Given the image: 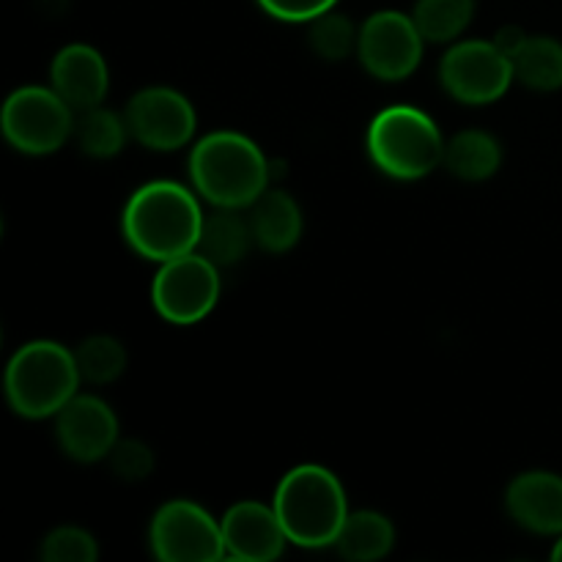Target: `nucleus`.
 <instances>
[{
	"label": "nucleus",
	"instance_id": "obj_1",
	"mask_svg": "<svg viewBox=\"0 0 562 562\" xmlns=\"http://www.w3.org/2000/svg\"><path fill=\"white\" fill-rule=\"evenodd\" d=\"M203 217L195 190L159 179L132 192L121 214V234L137 256L165 263L198 250Z\"/></svg>",
	"mask_w": 562,
	"mask_h": 562
},
{
	"label": "nucleus",
	"instance_id": "obj_2",
	"mask_svg": "<svg viewBox=\"0 0 562 562\" xmlns=\"http://www.w3.org/2000/svg\"><path fill=\"white\" fill-rule=\"evenodd\" d=\"M269 179L267 154L241 132H212L192 146V190L214 209H250L269 190Z\"/></svg>",
	"mask_w": 562,
	"mask_h": 562
},
{
	"label": "nucleus",
	"instance_id": "obj_3",
	"mask_svg": "<svg viewBox=\"0 0 562 562\" xmlns=\"http://www.w3.org/2000/svg\"><path fill=\"white\" fill-rule=\"evenodd\" d=\"M272 505L289 543L302 549L335 547L349 519L344 483L322 464H300L285 472Z\"/></svg>",
	"mask_w": 562,
	"mask_h": 562
},
{
	"label": "nucleus",
	"instance_id": "obj_4",
	"mask_svg": "<svg viewBox=\"0 0 562 562\" xmlns=\"http://www.w3.org/2000/svg\"><path fill=\"white\" fill-rule=\"evenodd\" d=\"M82 376L75 351L58 340H31L5 366L3 390L11 409L25 420L55 417L77 395Z\"/></svg>",
	"mask_w": 562,
	"mask_h": 562
},
{
	"label": "nucleus",
	"instance_id": "obj_5",
	"mask_svg": "<svg viewBox=\"0 0 562 562\" xmlns=\"http://www.w3.org/2000/svg\"><path fill=\"white\" fill-rule=\"evenodd\" d=\"M445 146L448 140L437 121L412 104H393L373 115L366 137L371 162L398 181L431 176L445 162Z\"/></svg>",
	"mask_w": 562,
	"mask_h": 562
},
{
	"label": "nucleus",
	"instance_id": "obj_6",
	"mask_svg": "<svg viewBox=\"0 0 562 562\" xmlns=\"http://www.w3.org/2000/svg\"><path fill=\"white\" fill-rule=\"evenodd\" d=\"M75 119L77 110L53 86H22L3 102L0 130L11 148L44 157L71 140Z\"/></svg>",
	"mask_w": 562,
	"mask_h": 562
},
{
	"label": "nucleus",
	"instance_id": "obj_7",
	"mask_svg": "<svg viewBox=\"0 0 562 562\" xmlns=\"http://www.w3.org/2000/svg\"><path fill=\"white\" fill-rule=\"evenodd\" d=\"M220 291H223L220 267L195 250L159 263V272L151 283V302L154 311L168 324L190 327L203 322L217 307Z\"/></svg>",
	"mask_w": 562,
	"mask_h": 562
},
{
	"label": "nucleus",
	"instance_id": "obj_8",
	"mask_svg": "<svg viewBox=\"0 0 562 562\" xmlns=\"http://www.w3.org/2000/svg\"><path fill=\"white\" fill-rule=\"evenodd\" d=\"M154 558L162 562H217L228 558L223 525L192 499H170L148 527Z\"/></svg>",
	"mask_w": 562,
	"mask_h": 562
},
{
	"label": "nucleus",
	"instance_id": "obj_9",
	"mask_svg": "<svg viewBox=\"0 0 562 562\" xmlns=\"http://www.w3.org/2000/svg\"><path fill=\"white\" fill-rule=\"evenodd\" d=\"M514 80V60L497 44L483 38L456 42L439 64V82L448 97L472 108L503 99Z\"/></svg>",
	"mask_w": 562,
	"mask_h": 562
},
{
	"label": "nucleus",
	"instance_id": "obj_10",
	"mask_svg": "<svg viewBox=\"0 0 562 562\" xmlns=\"http://www.w3.org/2000/svg\"><path fill=\"white\" fill-rule=\"evenodd\" d=\"M423 47H426V38L412 14L384 9L360 25L357 58L362 69L376 80L401 82L420 66Z\"/></svg>",
	"mask_w": 562,
	"mask_h": 562
},
{
	"label": "nucleus",
	"instance_id": "obj_11",
	"mask_svg": "<svg viewBox=\"0 0 562 562\" xmlns=\"http://www.w3.org/2000/svg\"><path fill=\"white\" fill-rule=\"evenodd\" d=\"M132 140L148 151H176L195 137L198 113L190 99L168 86H148L124 110Z\"/></svg>",
	"mask_w": 562,
	"mask_h": 562
},
{
	"label": "nucleus",
	"instance_id": "obj_12",
	"mask_svg": "<svg viewBox=\"0 0 562 562\" xmlns=\"http://www.w3.org/2000/svg\"><path fill=\"white\" fill-rule=\"evenodd\" d=\"M119 417L113 406L99 395L77 393L64 409L55 415V439L71 461L97 464L104 461L119 442Z\"/></svg>",
	"mask_w": 562,
	"mask_h": 562
},
{
	"label": "nucleus",
	"instance_id": "obj_13",
	"mask_svg": "<svg viewBox=\"0 0 562 562\" xmlns=\"http://www.w3.org/2000/svg\"><path fill=\"white\" fill-rule=\"evenodd\" d=\"M220 525H223L228 558L234 560L272 562L285 552V543H289L274 505L256 503V499H241L231 505Z\"/></svg>",
	"mask_w": 562,
	"mask_h": 562
},
{
	"label": "nucleus",
	"instance_id": "obj_14",
	"mask_svg": "<svg viewBox=\"0 0 562 562\" xmlns=\"http://www.w3.org/2000/svg\"><path fill=\"white\" fill-rule=\"evenodd\" d=\"M510 519L536 536H562V475L547 470L521 472L505 488Z\"/></svg>",
	"mask_w": 562,
	"mask_h": 562
},
{
	"label": "nucleus",
	"instance_id": "obj_15",
	"mask_svg": "<svg viewBox=\"0 0 562 562\" xmlns=\"http://www.w3.org/2000/svg\"><path fill=\"white\" fill-rule=\"evenodd\" d=\"M49 86L80 113L104 104L110 91V69L104 55L91 44H66L49 66Z\"/></svg>",
	"mask_w": 562,
	"mask_h": 562
},
{
	"label": "nucleus",
	"instance_id": "obj_16",
	"mask_svg": "<svg viewBox=\"0 0 562 562\" xmlns=\"http://www.w3.org/2000/svg\"><path fill=\"white\" fill-rule=\"evenodd\" d=\"M250 231L252 241L261 250L280 256V252L294 250L302 239V209L296 198L285 190H267L250 206Z\"/></svg>",
	"mask_w": 562,
	"mask_h": 562
},
{
	"label": "nucleus",
	"instance_id": "obj_17",
	"mask_svg": "<svg viewBox=\"0 0 562 562\" xmlns=\"http://www.w3.org/2000/svg\"><path fill=\"white\" fill-rule=\"evenodd\" d=\"M442 165L461 181H486L503 168V143L486 130H464L448 140Z\"/></svg>",
	"mask_w": 562,
	"mask_h": 562
},
{
	"label": "nucleus",
	"instance_id": "obj_18",
	"mask_svg": "<svg viewBox=\"0 0 562 562\" xmlns=\"http://www.w3.org/2000/svg\"><path fill=\"white\" fill-rule=\"evenodd\" d=\"M250 245H256L250 220L241 217L239 209H217V212L203 217L198 252L212 263H217L220 269L239 263L250 250Z\"/></svg>",
	"mask_w": 562,
	"mask_h": 562
},
{
	"label": "nucleus",
	"instance_id": "obj_19",
	"mask_svg": "<svg viewBox=\"0 0 562 562\" xmlns=\"http://www.w3.org/2000/svg\"><path fill=\"white\" fill-rule=\"evenodd\" d=\"M395 547V527L379 510H355L346 519L335 549L340 558L351 562L384 560Z\"/></svg>",
	"mask_w": 562,
	"mask_h": 562
},
{
	"label": "nucleus",
	"instance_id": "obj_20",
	"mask_svg": "<svg viewBox=\"0 0 562 562\" xmlns=\"http://www.w3.org/2000/svg\"><path fill=\"white\" fill-rule=\"evenodd\" d=\"M75 143L86 157L91 159H113L124 151L130 140V124L124 113L97 104V108L80 110L75 119Z\"/></svg>",
	"mask_w": 562,
	"mask_h": 562
},
{
	"label": "nucleus",
	"instance_id": "obj_21",
	"mask_svg": "<svg viewBox=\"0 0 562 562\" xmlns=\"http://www.w3.org/2000/svg\"><path fill=\"white\" fill-rule=\"evenodd\" d=\"M514 75L532 91H560L562 88V42L554 36H527L514 55Z\"/></svg>",
	"mask_w": 562,
	"mask_h": 562
},
{
	"label": "nucleus",
	"instance_id": "obj_22",
	"mask_svg": "<svg viewBox=\"0 0 562 562\" xmlns=\"http://www.w3.org/2000/svg\"><path fill=\"white\" fill-rule=\"evenodd\" d=\"M475 0H415L412 20L423 38L431 44H450L470 27Z\"/></svg>",
	"mask_w": 562,
	"mask_h": 562
},
{
	"label": "nucleus",
	"instance_id": "obj_23",
	"mask_svg": "<svg viewBox=\"0 0 562 562\" xmlns=\"http://www.w3.org/2000/svg\"><path fill=\"white\" fill-rule=\"evenodd\" d=\"M357 42H360V27L340 11L329 9L307 22V44L327 64H340L357 53Z\"/></svg>",
	"mask_w": 562,
	"mask_h": 562
},
{
	"label": "nucleus",
	"instance_id": "obj_24",
	"mask_svg": "<svg viewBox=\"0 0 562 562\" xmlns=\"http://www.w3.org/2000/svg\"><path fill=\"white\" fill-rule=\"evenodd\" d=\"M77 368H80L82 382L88 384H110L126 371V357L124 344L113 335H91V338L80 340L75 349Z\"/></svg>",
	"mask_w": 562,
	"mask_h": 562
},
{
	"label": "nucleus",
	"instance_id": "obj_25",
	"mask_svg": "<svg viewBox=\"0 0 562 562\" xmlns=\"http://www.w3.org/2000/svg\"><path fill=\"white\" fill-rule=\"evenodd\" d=\"M38 558L44 562H97L99 543L82 527L60 525L44 536Z\"/></svg>",
	"mask_w": 562,
	"mask_h": 562
},
{
	"label": "nucleus",
	"instance_id": "obj_26",
	"mask_svg": "<svg viewBox=\"0 0 562 562\" xmlns=\"http://www.w3.org/2000/svg\"><path fill=\"white\" fill-rule=\"evenodd\" d=\"M104 461L110 464V472L124 483L146 481L157 467L154 450L143 439H119Z\"/></svg>",
	"mask_w": 562,
	"mask_h": 562
},
{
	"label": "nucleus",
	"instance_id": "obj_27",
	"mask_svg": "<svg viewBox=\"0 0 562 562\" xmlns=\"http://www.w3.org/2000/svg\"><path fill=\"white\" fill-rule=\"evenodd\" d=\"M338 0H258L269 16L280 22H311L324 11L335 9Z\"/></svg>",
	"mask_w": 562,
	"mask_h": 562
},
{
	"label": "nucleus",
	"instance_id": "obj_28",
	"mask_svg": "<svg viewBox=\"0 0 562 562\" xmlns=\"http://www.w3.org/2000/svg\"><path fill=\"white\" fill-rule=\"evenodd\" d=\"M492 42L497 44V47L503 49V53L508 55V58H514V55L521 49V44L527 42V33L521 31L519 25H505V27H499L497 36H494Z\"/></svg>",
	"mask_w": 562,
	"mask_h": 562
},
{
	"label": "nucleus",
	"instance_id": "obj_29",
	"mask_svg": "<svg viewBox=\"0 0 562 562\" xmlns=\"http://www.w3.org/2000/svg\"><path fill=\"white\" fill-rule=\"evenodd\" d=\"M552 560H554V562H562V536H558V543H554Z\"/></svg>",
	"mask_w": 562,
	"mask_h": 562
}]
</instances>
